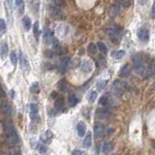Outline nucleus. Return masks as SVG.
Instances as JSON below:
<instances>
[{
  "label": "nucleus",
  "mask_w": 155,
  "mask_h": 155,
  "mask_svg": "<svg viewBox=\"0 0 155 155\" xmlns=\"http://www.w3.org/2000/svg\"><path fill=\"white\" fill-rule=\"evenodd\" d=\"M86 123H84L83 121H80V122L77 124V132H78V135L80 136V137L86 136Z\"/></svg>",
  "instance_id": "nucleus-11"
},
{
  "label": "nucleus",
  "mask_w": 155,
  "mask_h": 155,
  "mask_svg": "<svg viewBox=\"0 0 155 155\" xmlns=\"http://www.w3.org/2000/svg\"><path fill=\"white\" fill-rule=\"evenodd\" d=\"M3 128L5 132V140L8 144L16 145L20 142V136L18 134L17 130L15 129L13 123L10 120H4L2 122Z\"/></svg>",
  "instance_id": "nucleus-1"
},
{
  "label": "nucleus",
  "mask_w": 155,
  "mask_h": 155,
  "mask_svg": "<svg viewBox=\"0 0 155 155\" xmlns=\"http://www.w3.org/2000/svg\"><path fill=\"white\" fill-rule=\"evenodd\" d=\"M60 62L63 63V64H65V65H68V63L70 62V58L68 56H62L61 59H60Z\"/></svg>",
  "instance_id": "nucleus-38"
},
{
  "label": "nucleus",
  "mask_w": 155,
  "mask_h": 155,
  "mask_svg": "<svg viewBox=\"0 0 155 155\" xmlns=\"http://www.w3.org/2000/svg\"><path fill=\"white\" fill-rule=\"evenodd\" d=\"M123 33V29L118 25H114L109 27L107 29V34L110 36L112 41L114 43H118L120 40V37Z\"/></svg>",
  "instance_id": "nucleus-2"
},
{
  "label": "nucleus",
  "mask_w": 155,
  "mask_h": 155,
  "mask_svg": "<svg viewBox=\"0 0 155 155\" xmlns=\"http://www.w3.org/2000/svg\"><path fill=\"white\" fill-rule=\"evenodd\" d=\"M57 87H58V89L61 91V92H66V91L68 90L69 84L65 80H61L58 83V84H57Z\"/></svg>",
  "instance_id": "nucleus-18"
},
{
  "label": "nucleus",
  "mask_w": 155,
  "mask_h": 155,
  "mask_svg": "<svg viewBox=\"0 0 155 155\" xmlns=\"http://www.w3.org/2000/svg\"><path fill=\"white\" fill-rule=\"evenodd\" d=\"M138 38L142 42H147L149 40V31L147 28H141L138 31Z\"/></svg>",
  "instance_id": "nucleus-5"
},
{
  "label": "nucleus",
  "mask_w": 155,
  "mask_h": 155,
  "mask_svg": "<svg viewBox=\"0 0 155 155\" xmlns=\"http://www.w3.org/2000/svg\"><path fill=\"white\" fill-rule=\"evenodd\" d=\"M125 55V51L124 50H116L112 53V57L114 59H121L122 57H124Z\"/></svg>",
  "instance_id": "nucleus-25"
},
{
  "label": "nucleus",
  "mask_w": 155,
  "mask_h": 155,
  "mask_svg": "<svg viewBox=\"0 0 155 155\" xmlns=\"http://www.w3.org/2000/svg\"><path fill=\"white\" fill-rule=\"evenodd\" d=\"M54 55V53L51 50H47L45 51V56L48 57V58H53Z\"/></svg>",
  "instance_id": "nucleus-36"
},
{
  "label": "nucleus",
  "mask_w": 155,
  "mask_h": 155,
  "mask_svg": "<svg viewBox=\"0 0 155 155\" xmlns=\"http://www.w3.org/2000/svg\"><path fill=\"white\" fill-rule=\"evenodd\" d=\"M23 11H24V4L22 3V5L19 6V13H20V14H22Z\"/></svg>",
  "instance_id": "nucleus-41"
},
{
  "label": "nucleus",
  "mask_w": 155,
  "mask_h": 155,
  "mask_svg": "<svg viewBox=\"0 0 155 155\" xmlns=\"http://www.w3.org/2000/svg\"><path fill=\"white\" fill-rule=\"evenodd\" d=\"M33 34H34L36 39H39V34H40V31H39V22H36L33 24Z\"/></svg>",
  "instance_id": "nucleus-28"
},
{
  "label": "nucleus",
  "mask_w": 155,
  "mask_h": 155,
  "mask_svg": "<svg viewBox=\"0 0 155 155\" xmlns=\"http://www.w3.org/2000/svg\"><path fill=\"white\" fill-rule=\"evenodd\" d=\"M81 70H83V72L89 73L91 70H92V64H91L89 61L83 62V64H81Z\"/></svg>",
  "instance_id": "nucleus-23"
},
{
  "label": "nucleus",
  "mask_w": 155,
  "mask_h": 155,
  "mask_svg": "<svg viewBox=\"0 0 155 155\" xmlns=\"http://www.w3.org/2000/svg\"><path fill=\"white\" fill-rule=\"evenodd\" d=\"M151 16H152V18H155V1L153 2V5H152V10H151Z\"/></svg>",
  "instance_id": "nucleus-42"
},
{
  "label": "nucleus",
  "mask_w": 155,
  "mask_h": 155,
  "mask_svg": "<svg viewBox=\"0 0 155 155\" xmlns=\"http://www.w3.org/2000/svg\"><path fill=\"white\" fill-rule=\"evenodd\" d=\"M54 107L57 111H60L62 110L63 108H64V99L62 98V97H58L56 100H55V103H54Z\"/></svg>",
  "instance_id": "nucleus-20"
},
{
  "label": "nucleus",
  "mask_w": 155,
  "mask_h": 155,
  "mask_svg": "<svg viewBox=\"0 0 155 155\" xmlns=\"http://www.w3.org/2000/svg\"><path fill=\"white\" fill-rule=\"evenodd\" d=\"M97 50H98V47H97V45H95L94 43H90L89 46H88V48H87V51H88V53L91 54V55L96 54Z\"/></svg>",
  "instance_id": "nucleus-24"
},
{
  "label": "nucleus",
  "mask_w": 155,
  "mask_h": 155,
  "mask_svg": "<svg viewBox=\"0 0 155 155\" xmlns=\"http://www.w3.org/2000/svg\"><path fill=\"white\" fill-rule=\"evenodd\" d=\"M50 15L55 20H61L64 17V14L61 11V9L57 6H50Z\"/></svg>",
  "instance_id": "nucleus-3"
},
{
  "label": "nucleus",
  "mask_w": 155,
  "mask_h": 155,
  "mask_svg": "<svg viewBox=\"0 0 155 155\" xmlns=\"http://www.w3.org/2000/svg\"><path fill=\"white\" fill-rule=\"evenodd\" d=\"M50 97L53 99H55L56 100L57 98H58V94H57L55 91H53V92H51V94H50Z\"/></svg>",
  "instance_id": "nucleus-40"
},
{
  "label": "nucleus",
  "mask_w": 155,
  "mask_h": 155,
  "mask_svg": "<svg viewBox=\"0 0 155 155\" xmlns=\"http://www.w3.org/2000/svg\"><path fill=\"white\" fill-rule=\"evenodd\" d=\"M53 138V134L50 130H47L45 131L43 135L41 136V141L43 144H46V142H50V140Z\"/></svg>",
  "instance_id": "nucleus-12"
},
{
  "label": "nucleus",
  "mask_w": 155,
  "mask_h": 155,
  "mask_svg": "<svg viewBox=\"0 0 155 155\" xmlns=\"http://www.w3.org/2000/svg\"><path fill=\"white\" fill-rule=\"evenodd\" d=\"M30 91L33 93H39L40 91V86H39V83H34L30 87Z\"/></svg>",
  "instance_id": "nucleus-31"
},
{
  "label": "nucleus",
  "mask_w": 155,
  "mask_h": 155,
  "mask_svg": "<svg viewBox=\"0 0 155 155\" xmlns=\"http://www.w3.org/2000/svg\"><path fill=\"white\" fill-rule=\"evenodd\" d=\"M2 112L5 115H11L12 114V107L8 102H3L2 103Z\"/></svg>",
  "instance_id": "nucleus-16"
},
{
  "label": "nucleus",
  "mask_w": 155,
  "mask_h": 155,
  "mask_svg": "<svg viewBox=\"0 0 155 155\" xmlns=\"http://www.w3.org/2000/svg\"><path fill=\"white\" fill-rule=\"evenodd\" d=\"M97 95H98V94H97L96 91H91L90 94L88 95V101H89L90 103H93V102L96 100Z\"/></svg>",
  "instance_id": "nucleus-32"
},
{
  "label": "nucleus",
  "mask_w": 155,
  "mask_h": 155,
  "mask_svg": "<svg viewBox=\"0 0 155 155\" xmlns=\"http://www.w3.org/2000/svg\"><path fill=\"white\" fill-rule=\"evenodd\" d=\"M112 86H114V88L115 89V91H117L118 93L121 94L124 90L127 88V83H125V81H123L121 80H116V81H114Z\"/></svg>",
  "instance_id": "nucleus-4"
},
{
  "label": "nucleus",
  "mask_w": 155,
  "mask_h": 155,
  "mask_svg": "<svg viewBox=\"0 0 155 155\" xmlns=\"http://www.w3.org/2000/svg\"><path fill=\"white\" fill-rule=\"evenodd\" d=\"M20 153H22V152H20V148H18V147H14L13 150H10V151H8V152H7V154H13V155L20 154Z\"/></svg>",
  "instance_id": "nucleus-37"
},
{
  "label": "nucleus",
  "mask_w": 155,
  "mask_h": 155,
  "mask_svg": "<svg viewBox=\"0 0 155 155\" xmlns=\"http://www.w3.org/2000/svg\"><path fill=\"white\" fill-rule=\"evenodd\" d=\"M132 71V67L130 64H125V65H123L122 67H121V69H120V72H119V75H120V77H122V78H125V77H128V76L130 75V73H131Z\"/></svg>",
  "instance_id": "nucleus-10"
},
{
  "label": "nucleus",
  "mask_w": 155,
  "mask_h": 155,
  "mask_svg": "<svg viewBox=\"0 0 155 155\" xmlns=\"http://www.w3.org/2000/svg\"><path fill=\"white\" fill-rule=\"evenodd\" d=\"M73 155H83L86 154V151H81V150H79V149H76L72 152Z\"/></svg>",
  "instance_id": "nucleus-39"
},
{
  "label": "nucleus",
  "mask_w": 155,
  "mask_h": 155,
  "mask_svg": "<svg viewBox=\"0 0 155 155\" xmlns=\"http://www.w3.org/2000/svg\"><path fill=\"white\" fill-rule=\"evenodd\" d=\"M153 76L155 77V68H154V70H153Z\"/></svg>",
  "instance_id": "nucleus-46"
},
{
  "label": "nucleus",
  "mask_w": 155,
  "mask_h": 155,
  "mask_svg": "<svg viewBox=\"0 0 155 155\" xmlns=\"http://www.w3.org/2000/svg\"><path fill=\"white\" fill-rule=\"evenodd\" d=\"M105 133V127L103 124L101 123H96L95 126H94V135H95L96 138H100L104 135Z\"/></svg>",
  "instance_id": "nucleus-7"
},
{
  "label": "nucleus",
  "mask_w": 155,
  "mask_h": 155,
  "mask_svg": "<svg viewBox=\"0 0 155 155\" xmlns=\"http://www.w3.org/2000/svg\"><path fill=\"white\" fill-rule=\"evenodd\" d=\"M6 2H7V4L9 5V8H11L12 4H13V0H6Z\"/></svg>",
  "instance_id": "nucleus-44"
},
{
  "label": "nucleus",
  "mask_w": 155,
  "mask_h": 155,
  "mask_svg": "<svg viewBox=\"0 0 155 155\" xmlns=\"http://www.w3.org/2000/svg\"><path fill=\"white\" fill-rule=\"evenodd\" d=\"M111 100H110V97L108 95H103L101 96V98L99 99V104L102 105V106H108L110 104Z\"/></svg>",
  "instance_id": "nucleus-22"
},
{
  "label": "nucleus",
  "mask_w": 155,
  "mask_h": 155,
  "mask_svg": "<svg viewBox=\"0 0 155 155\" xmlns=\"http://www.w3.org/2000/svg\"><path fill=\"white\" fill-rule=\"evenodd\" d=\"M8 50H9L8 44L6 43V42L3 41L1 43V46H0V53H1L2 58H5L6 57V55L8 54Z\"/></svg>",
  "instance_id": "nucleus-15"
},
{
  "label": "nucleus",
  "mask_w": 155,
  "mask_h": 155,
  "mask_svg": "<svg viewBox=\"0 0 155 155\" xmlns=\"http://www.w3.org/2000/svg\"><path fill=\"white\" fill-rule=\"evenodd\" d=\"M20 66H22V70H26L29 68V64H28V61H27L25 55L20 53Z\"/></svg>",
  "instance_id": "nucleus-14"
},
{
  "label": "nucleus",
  "mask_w": 155,
  "mask_h": 155,
  "mask_svg": "<svg viewBox=\"0 0 155 155\" xmlns=\"http://www.w3.org/2000/svg\"><path fill=\"white\" fill-rule=\"evenodd\" d=\"M91 144H92V135L91 133H88L83 140V147L86 148H89Z\"/></svg>",
  "instance_id": "nucleus-19"
},
{
  "label": "nucleus",
  "mask_w": 155,
  "mask_h": 155,
  "mask_svg": "<svg viewBox=\"0 0 155 155\" xmlns=\"http://www.w3.org/2000/svg\"><path fill=\"white\" fill-rule=\"evenodd\" d=\"M0 26H1V35H3L5 33V30H6V23H5L3 19L0 20Z\"/></svg>",
  "instance_id": "nucleus-35"
},
{
  "label": "nucleus",
  "mask_w": 155,
  "mask_h": 155,
  "mask_svg": "<svg viewBox=\"0 0 155 155\" xmlns=\"http://www.w3.org/2000/svg\"><path fill=\"white\" fill-rule=\"evenodd\" d=\"M152 90H154V91H155V81H154L153 84H152Z\"/></svg>",
  "instance_id": "nucleus-45"
},
{
  "label": "nucleus",
  "mask_w": 155,
  "mask_h": 155,
  "mask_svg": "<svg viewBox=\"0 0 155 155\" xmlns=\"http://www.w3.org/2000/svg\"><path fill=\"white\" fill-rule=\"evenodd\" d=\"M38 112H39V109H38L37 104L30 105V118H31L32 120H36V119H38V117H40L38 115Z\"/></svg>",
  "instance_id": "nucleus-9"
},
{
  "label": "nucleus",
  "mask_w": 155,
  "mask_h": 155,
  "mask_svg": "<svg viewBox=\"0 0 155 155\" xmlns=\"http://www.w3.org/2000/svg\"><path fill=\"white\" fill-rule=\"evenodd\" d=\"M96 117L99 118V119H105L110 116V112H109L107 109H98L96 111Z\"/></svg>",
  "instance_id": "nucleus-8"
},
{
  "label": "nucleus",
  "mask_w": 155,
  "mask_h": 155,
  "mask_svg": "<svg viewBox=\"0 0 155 155\" xmlns=\"http://www.w3.org/2000/svg\"><path fill=\"white\" fill-rule=\"evenodd\" d=\"M22 3H23V0H16V1H15V4H16L17 7H19L20 5H22Z\"/></svg>",
  "instance_id": "nucleus-43"
},
{
  "label": "nucleus",
  "mask_w": 155,
  "mask_h": 155,
  "mask_svg": "<svg viewBox=\"0 0 155 155\" xmlns=\"http://www.w3.org/2000/svg\"><path fill=\"white\" fill-rule=\"evenodd\" d=\"M117 1L121 6H123L124 8H127L131 5V1H130V0H117Z\"/></svg>",
  "instance_id": "nucleus-33"
},
{
  "label": "nucleus",
  "mask_w": 155,
  "mask_h": 155,
  "mask_svg": "<svg viewBox=\"0 0 155 155\" xmlns=\"http://www.w3.org/2000/svg\"><path fill=\"white\" fill-rule=\"evenodd\" d=\"M22 25L26 31H29V30L31 29V20H30L28 17H23Z\"/></svg>",
  "instance_id": "nucleus-21"
},
{
  "label": "nucleus",
  "mask_w": 155,
  "mask_h": 155,
  "mask_svg": "<svg viewBox=\"0 0 155 155\" xmlns=\"http://www.w3.org/2000/svg\"><path fill=\"white\" fill-rule=\"evenodd\" d=\"M44 39H45V42L47 45H50L53 44V32L51 31L50 28H45V31H44Z\"/></svg>",
  "instance_id": "nucleus-6"
},
{
  "label": "nucleus",
  "mask_w": 155,
  "mask_h": 155,
  "mask_svg": "<svg viewBox=\"0 0 155 155\" xmlns=\"http://www.w3.org/2000/svg\"><path fill=\"white\" fill-rule=\"evenodd\" d=\"M10 58H11V62L12 64H13L14 66L17 65L18 63V55H17V53L15 50H13L12 53H10Z\"/></svg>",
  "instance_id": "nucleus-30"
},
{
  "label": "nucleus",
  "mask_w": 155,
  "mask_h": 155,
  "mask_svg": "<svg viewBox=\"0 0 155 155\" xmlns=\"http://www.w3.org/2000/svg\"><path fill=\"white\" fill-rule=\"evenodd\" d=\"M36 148H37L38 150H40L41 152H46V151H47V147H46L45 144H39V142H37V145H36Z\"/></svg>",
  "instance_id": "nucleus-34"
},
{
  "label": "nucleus",
  "mask_w": 155,
  "mask_h": 155,
  "mask_svg": "<svg viewBox=\"0 0 155 155\" xmlns=\"http://www.w3.org/2000/svg\"><path fill=\"white\" fill-rule=\"evenodd\" d=\"M68 103L70 107H75L76 105L79 103V99L77 98V96L74 93H71L68 97Z\"/></svg>",
  "instance_id": "nucleus-17"
},
{
  "label": "nucleus",
  "mask_w": 155,
  "mask_h": 155,
  "mask_svg": "<svg viewBox=\"0 0 155 155\" xmlns=\"http://www.w3.org/2000/svg\"><path fill=\"white\" fill-rule=\"evenodd\" d=\"M111 13L114 17H116L120 14V7L119 5H114L111 9Z\"/></svg>",
  "instance_id": "nucleus-27"
},
{
  "label": "nucleus",
  "mask_w": 155,
  "mask_h": 155,
  "mask_svg": "<svg viewBox=\"0 0 155 155\" xmlns=\"http://www.w3.org/2000/svg\"><path fill=\"white\" fill-rule=\"evenodd\" d=\"M114 144H112V142L111 141H107L104 142V144H103L102 147V151L104 153H110L112 152V150H114Z\"/></svg>",
  "instance_id": "nucleus-13"
},
{
  "label": "nucleus",
  "mask_w": 155,
  "mask_h": 155,
  "mask_svg": "<svg viewBox=\"0 0 155 155\" xmlns=\"http://www.w3.org/2000/svg\"><path fill=\"white\" fill-rule=\"evenodd\" d=\"M107 84H108V81L107 80H101V81H99L98 83H97V84H96V86H97V89L98 90H103L105 88L106 86H107Z\"/></svg>",
  "instance_id": "nucleus-26"
},
{
  "label": "nucleus",
  "mask_w": 155,
  "mask_h": 155,
  "mask_svg": "<svg viewBox=\"0 0 155 155\" xmlns=\"http://www.w3.org/2000/svg\"><path fill=\"white\" fill-rule=\"evenodd\" d=\"M97 47H98V50L101 51L102 53H104V54L107 53L108 48H107V47H106V45L104 43H102V42H98V43H97Z\"/></svg>",
  "instance_id": "nucleus-29"
},
{
  "label": "nucleus",
  "mask_w": 155,
  "mask_h": 155,
  "mask_svg": "<svg viewBox=\"0 0 155 155\" xmlns=\"http://www.w3.org/2000/svg\"><path fill=\"white\" fill-rule=\"evenodd\" d=\"M154 149H155V144H154Z\"/></svg>",
  "instance_id": "nucleus-47"
}]
</instances>
